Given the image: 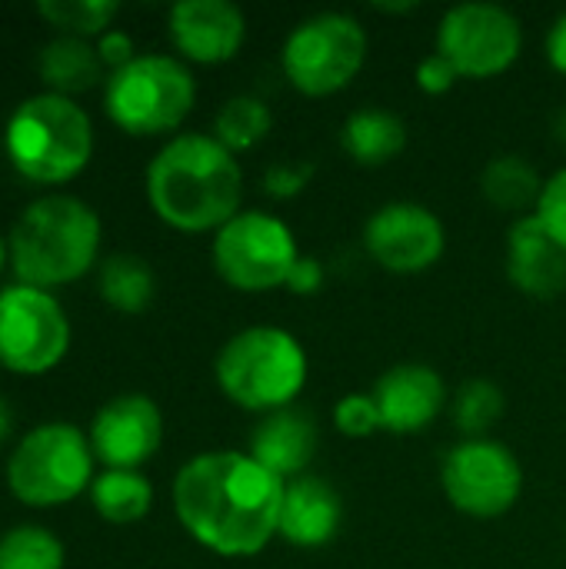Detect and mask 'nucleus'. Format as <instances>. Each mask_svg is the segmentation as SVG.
<instances>
[{
    "instance_id": "f257e3e1",
    "label": "nucleus",
    "mask_w": 566,
    "mask_h": 569,
    "mask_svg": "<svg viewBox=\"0 0 566 569\" xmlns=\"http://www.w3.org/2000/svg\"><path fill=\"white\" fill-rule=\"evenodd\" d=\"M284 480L250 453L210 450L173 477V510L183 530L220 557H257L280 527Z\"/></svg>"
},
{
    "instance_id": "f03ea898",
    "label": "nucleus",
    "mask_w": 566,
    "mask_h": 569,
    "mask_svg": "<svg viewBox=\"0 0 566 569\" xmlns=\"http://www.w3.org/2000/svg\"><path fill=\"white\" fill-rule=\"evenodd\" d=\"M147 197L157 217L177 230H220L240 213L244 170L214 133H180L150 160Z\"/></svg>"
},
{
    "instance_id": "7ed1b4c3",
    "label": "nucleus",
    "mask_w": 566,
    "mask_h": 569,
    "mask_svg": "<svg viewBox=\"0 0 566 569\" xmlns=\"http://www.w3.org/2000/svg\"><path fill=\"white\" fill-rule=\"evenodd\" d=\"M100 247V217L90 203L70 193L33 200L7 237L13 273L27 287H57L83 277Z\"/></svg>"
},
{
    "instance_id": "20e7f679",
    "label": "nucleus",
    "mask_w": 566,
    "mask_h": 569,
    "mask_svg": "<svg viewBox=\"0 0 566 569\" xmlns=\"http://www.w3.org/2000/svg\"><path fill=\"white\" fill-rule=\"evenodd\" d=\"M10 163L37 183H63L77 177L93 153V127L73 97L37 93L27 97L3 130Z\"/></svg>"
},
{
    "instance_id": "39448f33",
    "label": "nucleus",
    "mask_w": 566,
    "mask_h": 569,
    "mask_svg": "<svg viewBox=\"0 0 566 569\" xmlns=\"http://www.w3.org/2000/svg\"><path fill=\"white\" fill-rule=\"evenodd\" d=\"M214 373L227 400L254 413H274L300 397L307 353L280 327H247L220 347Z\"/></svg>"
},
{
    "instance_id": "423d86ee",
    "label": "nucleus",
    "mask_w": 566,
    "mask_h": 569,
    "mask_svg": "<svg viewBox=\"0 0 566 569\" xmlns=\"http://www.w3.org/2000/svg\"><path fill=\"white\" fill-rule=\"evenodd\" d=\"M193 73L167 53H137L127 67L110 70L103 87L110 120L133 137L177 130L193 110Z\"/></svg>"
},
{
    "instance_id": "0eeeda50",
    "label": "nucleus",
    "mask_w": 566,
    "mask_h": 569,
    "mask_svg": "<svg viewBox=\"0 0 566 569\" xmlns=\"http://www.w3.org/2000/svg\"><path fill=\"white\" fill-rule=\"evenodd\" d=\"M93 483L90 440L73 423H40L7 460V487L30 507H57Z\"/></svg>"
},
{
    "instance_id": "6e6552de",
    "label": "nucleus",
    "mask_w": 566,
    "mask_h": 569,
    "mask_svg": "<svg viewBox=\"0 0 566 569\" xmlns=\"http://www.w3.org/2000/svg\"><path fill=\"white\" fill-rule=\"evenodd\" d=\"M367 60V33L350 13H314L300 20L284 40V73L307 97H330L344 90Z\"/></svg>"
},
{
    "instance_id": "1a4fd4ad",
    "label": "nucleus",
    "mask_w": 566,
    "mask_h": 569,
    "mask_svg": "<svg viewBox=\"0 0 566 569\" xmlns=\"http://www.w3.org/2000/svg\"><path fill=\"white\" fill-rule=\"evenodd\" d=\"M300 260L294 230L264 210H240L214 237L217 273L247 293L287 287L294 263Z\"/></svg>"
},
{
    "instance_id": "9d476101",
    "label": "nucleus",
    "mask_w": 566,
    "mask_h": 569,
    "mask_svg": "<svg viewBox=\"0 0 566 569\" xmlns=\"http://www.w3.org/2000/svg\"><path fill=\"white\" fill-rule=\"evenodd\" d=\"M440 483L454 510L494 520L514 510L524 490V470L510 447L497 440H464L440 467Z\"/></svg>"
},
{
    "instance_id": "9b49d317",
    "label": "nucleus",
    "mask_w": 566,
    "mask_h": 569,
    "mask_svg": "<svg viewBox=\"0 0 566 569\" xmlns=\"http://www.w3.org/2000/svg\"><path fill=\"white\" fill-rule=\"evenodd\" d=\"M524 50V27L517 13L500 3H457L437 27V53L447 57L460 77H497Z\"/></svg>"
},
{
    "instance_id": "f8f14e48",
    "label": "nucleus",
    "mask_w": 566,
    "mask_h": 569,
    "mask_svg": "<svg viewBox=\"0 0 566 569\" xmlns=\"http://www.w3.org/2000/svg\"><path fill=\"white\" fill-rule=\"evenodd\" d=\"M70 320L40 287L13 283L0 290V363L17 373H43L63 360Z\"/></svg>"
},
{
    "instance_id": "ddd939ff",
    "label": "nucleus",
    "mask_w": 566,
    "mask_h": 569,
    "mask_svg": "<svg viewBox=\"0 0 566 569\" xmlns=\"http://www.w3.org/2000/svg\"><path fill=\"white\" fill-rule=\"evenodd\" d=\"M364 247L387 273L414 277V273L430 270L444 257L447 230L430 207L394 200V203H384L367 220Z\"/></svg>"
},
{
    "instance_id": "4468645a",
    "label": "nucleus",
    "mask_w": 566,
    "mask_h": 569,
    "mask_svg": "<svg viewBox=\"0 0 566 569\" xmlns=\"http://www.w3.org/2000/svg\"><path fill=\"white\" fill-rule=\"evenodd\" d=\"M87 440L107 470H137L160 450L163 413L147 393H120L93 413Z\"/></svg>"
},
{
    "instance_id": "2eb2a0df",
    "label": "nucleus",
    "mask_w": 566,
    "mask_h": 569,
    "mask_svg": "<svg viewBox=\"0 0 566 569\" xmlns=\"http://www.w3.org/2000/svg\"><path fill=\"white\" fill-rule=\"evenodd\" d=\"M247 37V17L230 0H180L170 7V40L197 63H224L237 57Z\"/></svg>"
},
{
    "instance_id": "dca6fc26",
    "label": "nucleus",
    "mask_w": 566,
    "mask_h": 569,
    "mask_svg": "<svg viewBox=\"0 0 566 569\" xmlns=\"http://www.w3.org/2000/svg\"><path fill=\"white\" fill-rule=\"evenodd\" d=\"M374 400H377L384 430L420 433L444 410L447 387L440 373L427 363H397L377 380Z\"/></svg>"
},
{
    "instance_id": "f3484780",
    "label": "nucleus",
    "mask_w": 566,
    "mask_h": 569,
    "mask_svg": "<svg viewBox=\"0 0 566 569\" xmlns=\"http://www.w3.org/2000/svg\"><path fill=\"white\" fill-rule=\"evenodd\" d=\"M507 277L537 300H554L566 290V250L537 213L517 217L507 230Z\"/></svg>"
},
{
    "instance_id": "a211bd4d",
    "label": "nucleus",
    "mask_w": 566,
    "mask_h": 569,
    "mask_svg": "<svg viewBox=\"0 0 566 569\" xmlns=\"http://www.w3.org/2000/svg\"><path fill=\"white\" fill-rule=\"evenodd\" d=\"M344 523V500L324 477H294L284 483V503H280V527L277 533L290 547H324L340 533Z\"/></svg>"
},
{
    "instance_id": "6ab92c4d",
    "label": "nucleus",
    "mask_w": 566,
    "mask_h": 569,
    "mask_svg": "<svg viewBox=\"0 0 566 569\" xmlns=\"http://www.w3.org/2000/svg\"><path fill=\"white\" fill-rule=\"evenodd\" d=\"M314 453H317V423L307 410H294V407L274 410L257 423L250 437V457L284 483L304 477Z\"/></svg>"
},
{
    "instance_id": "aec40b11",
    "label": "nucleus",
    "mask_w": 566,
    "mask_h": 569,
    "mask_svg": "<svg viewBox=\"0 0 566 569\" xmlns=\"http://www.w3.org/2000/svg\"><path fill=\"white\" fill-rule=\"evenodd\" d=\"M340 147L360 167H384L407 147V123L384 107H360L344 120Z\"/></svg>"
},
{
    "instance_id": "412c9836",
    "label": "nucleus",
    "mask_w": 566,
    "mask_h": 569,
    "mask_svg": "<svg viewBox=\"0 0 566 569\" xmlns=\"http://www.w3.org/2000/svg\"><path fill=\"white\" fill-rule=\"evenodd\" d=\"M544 183L547 180L540 177V170L520 153H500L480 173V193L487 197V203L514 217L537 213Z\"/></svg>"
},
{
    "instance_id": "4be33fe9",
    "label": "nucleus",
    "mask_w": 566,
    "mask_h": 569,
    "mask_svg": "<svg viewBox=\"0 0 566 569\" xmlns=\"http://www.w3.org/2000/svg\"><path fill=\"white\" fill-rule=\"evenodd\" d=\"M37 70L53 87V93L70 97L100 80L103 60H100L97 47H90L83 37H57L40 47Z\"/></svg>"
},
{
    "instance_id": "5701e85b",
    "label": "nucleus",
    "mask_w": 566,
    "mask_h": 569,
    "mask_svg": "<svg viewBox=\"0 0 566 569\" xmlns=\"http://www.w3.org/2000/svg\"><path fill=\"white\" fill-rule=\"evenodd\" d=\"M93 510L110 523H133L143 520L153 503V487L137 470H103L90 483Z\"/></svg>"
},
{
    "instance_id": "b1692460",
    "label": "nucleus",
    "mask_w": 566,
    "mask_h": 569,
    "mask_svg": "<svg viewBox=\"0 0 566 569\" xmlns=\"http://www.w3.org/2000/svg\"><path fill=\"white\" fill-rule=\"evenodd\" d=\"M100 293L120 313H140L157 293V277L150 263L137 253H113L100 267Z\"/></svg>"
},
{
    "instance_id": "393cba45",
    "label": "nucleus",
    "mask_w": 566,
    "mask_h": 569,
    "mask_svg": "<svg viewBox=\"0 0 566 569\" xmlns=\"http://www.w3.org/2000/svg\"><path fill=\"white\" fill-rule=\"evenodd\" d=\"M274 127V117H270V107L260 100V97H250V93H240V97H230L217 117H214V137L230 150H250L257 147Z\"/></svg>"
},
{
    "instance_id": "a878e982",
    "label": "nucleus",
    "mask_w": 566,
    "mask_h": 569,
    "mask_svg": "<svg viewBox=\"0 0 566 569\" xmlns=\"http://www.w3.org/2000/svg\"><path fill=\"white\" fill-rule=\"evenodd\" d=\"M504 390L490 380H467L460 383L454 403H450V417L454 427L467 437V440H487V433L500 423L504 417Z\"/></svg>"
},
{
    "instance_id": "bb28decb",
    "label": "nucleus",
    "mask_w": 566,
    "mask_h": 569,
    "mask_svg": "<svg viewBox=\"0 0 566 569\" xmlns=\"http://www.w3.org/2000/svg\"><path fill=\"white\" fill-rule=\"evenodd\" d=\"M0 569H63V543L43 527H13L0 537Z\"/></svg>"
},
{
    "instance_id": "cd10ccee",
    "label": "nucleus",
    "mask_w": 566,
    "mask_h": 569,
    "mask_svg": "<svg viewBox=\"0 0 566 569\" xmlns=\"http://www.w3.org/2000/svg\"><path fill=\"white\" fill-rule=\"evenodd\" d=\"M37 13L50 20L57 30H67V37H90L107 33L110 20L120 13L117 0H40Z\"/></svg>"
},
{
    "instance_id": "c85d7f7f",
    "label": "nucleus",
    "mask_w": 566,
    "mask_h": 569,
    "mask_svg": "<svg viewBox=\"0 0 566 569\" xmlns=\"http://www.w3.org/2000/svg\"><path fill=\"white\" fill-rule=\"evenodd\" d=\"M334 427L350 437V440H364L377 430H384L380 410L374 393H347L337 407H334Z\"/></svg>"
},
{
    "instance_id": "c756f323",
    "label": "nucleus",
    "mask_w": 566,
    "mask_h": 569,
    "mask_svg": "<svg viewBox=\"0 0 566 569\" xmlns=\"http://www.w3.org/2000/svg\"><path fill=\"white\" fill-rule=\"evenodd\" d=\"M537 217L547 227V233L566 250V167L557 170L544 183V193H540V203H537Z\"/></svg>"
},
{
    "instance_id": "7c9ffc66",
    "label": "nucleus",
    "mask_w": 566,
    "mask_h": 569,
    "mask_svg": "<svg viewBox=\"0 0 566 569\" xmlns=\"http://www.w3.org/2000/svg\"><path fill=\"white\" fill-rule=\"evenodd\" d=\"M310 177H314L310 160H280L264 173V190L277 200H290L310 183Z\"/></svg>"
},
{
    "instance_id": "2f4dec72",
    "label": "nucleus",
    "mask_w": 566,
    "mask_h": 569,
    "mask_svg": "<svg viewBox=\"0 0 566 569\" xmlns=\"http://www.w3.org/2000/svg\"><path fill=\"white\" fill-rule=\"evenodd\" d=\"M457 77H460L457 67L440 53H430L417 63V87L424 93H447L457 83Z\"/></svg>"
},
{
    "instance_id": "473e14b6",
    "label": "nucleus",
    "mask_w": 566,
    "mask_h": 569,
    "mask_svg": "<svg viewBox=\"0 0 566 569\" xmlns=\"http://www.w3.org/2000/svg\"><path fill=\"white\" fill-rule=\"evenodd\" d=\"M97 53H100V60H103V63H110L113 70L127 67V63L137 57L133 40H130V33H123V30H107V33H100Z\"/></svg>"
},
{
    "instance_id": "72a5a7b5",
    "label": "nucleus",
    "mask_w": 566,
    "mask_h": 569,
    "mask_svg": "<svg viewBox=\"0 0 566 569\" xmlns=\"http://www.w3.org/2000/svg\"><path fill=\"white\" fill-rule=\"evenodd\" d=\"M324 287V267L314 257H300L287 277V290L297 297H314Z\"/></svg>"
},
{
    "instance_id": "f704fd0d",
    "label": "nucleus",
    "mask_w": 566,
    "mask_h": 569,
    "mask_svg": "<svg viewBox=\"0 0 566 569\" xmlns=\"http://www.w3.org/2000/svg\"><path fill=\"white\" fill-rule=\"evenodd\" d=\"M547 60L554 63V70L566 73V13H560L547 33Z\"/></svg>"
},
{
    "instance_id": "c9c22d12",
    "label": "nucleus",
    "mask_w": 566,
    "mask_h": 569,
    "mask_svg": "<svg viewBox=\"0 0 566 569\" xmlns=\"http://www.w3.org/2000/svg\"><path fill=\"white\" fill-rule=\"evenodd\" d=\"M7 433H10V407L0 400V440H3Z\"/></svg>"
},
{
    "instance_id": "e433bc0d",
    "label": "nucleus",
    "mask_w": 566,
    "mask_h": 569,
    "mask_svg": "<svg viewBox=\"0 0 566 569\" xmlns=\"http://www.w3.org/2000/svg\"><path fill=\"white\" fill-rule=\"evenodd\" d=\"M377 10H414V3H374Z\"/></svg>"
},
{
    "instance_id": "4c0bfd02",
    "label": "nucleus",
    "mask_w": 566,
    "mask_h": 569,
    "mask_svg": "<svg viewBox=\"0 0 566 569\" xmlns=\"http://www.w3.org/2000/svg\"><path fill=\"white\" fill-rule=\"evenodd\" d=\"M3 257H7V243L0 240V267H3Z\"/></svg>"
}]
</instances>
